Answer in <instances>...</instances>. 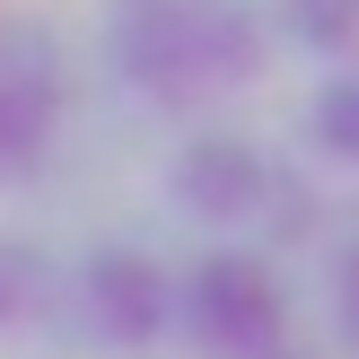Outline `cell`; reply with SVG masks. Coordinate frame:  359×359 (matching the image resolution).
Returning a JSON list of instances; mask_svg holds the SVG:
<instances>
[]
</instances>
